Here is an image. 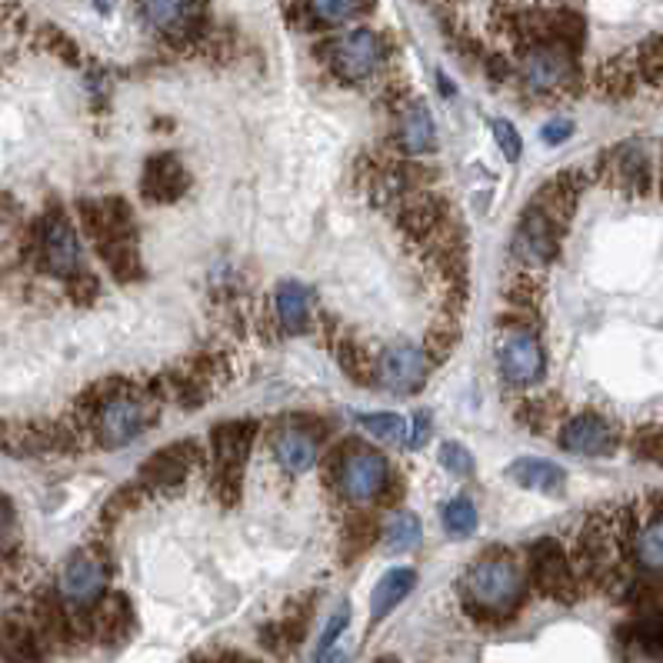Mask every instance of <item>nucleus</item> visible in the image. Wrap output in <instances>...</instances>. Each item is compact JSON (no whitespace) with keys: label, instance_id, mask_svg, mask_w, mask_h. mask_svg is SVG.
Here are the masks:
<instances>
[{"label":"nucleus","instance_id":"obj_24","mask_svg":"<svg viewBox=\"0 0 663 663\" xmlns=\"http://www.w3.org/2000/svg\"><path fill=\"white\" fill-rule=\"evenodd\" d=\"M294 8L310 27H341L370 11V0H294Z\"/></svg>","mask_w":663,"mask_h":663},{"label":"nucleus","instance_id":"obj_35","mask_svg":"<svg viewBox=\"0 0 663 663\" xmlns=\"http://www.w3.org/2000/svg\"><path fill=\"white\" fill-rule=\"evenodd\" d=\"M11 524H14V511H11V501L4 493H0V544L8 540V534H11Z\"/></svg>","mask_w":663,"mask_h":663},{"label":"nucleus","instance_id":"obj_1","mask_svg":"<svg viewBox=\"0 0 663 663\" xmlns=\"http://www.w3.org/2000/svg\"><path fill=\"white\" fill-rule=\"evenodd\" d=\"M464 604L480 614V617H511L524 597H527V576L524 567L504 553V550H493L477 557L467 573H464Z\"/></svg>","mask_w":663,"mask_h":663},{"label":"nucleus","instance_id":"obj_28","mask_svg":"<svg viewBox=\"0 0 663 663\" xmlns=\"http://www.w3.org/2000/svg\"><path fill=\"white\" fill-rule=\"evenodd\" d=\"M630 643L640 647V653H647L650 660H663V610H650L640 620H633L627 627Z\"/></svg>","mask_w":663,"mask_h":663},{"label":"nucleus","instance_id":"obj_30","mask_svg":"<svg viewBox=\"0 0 663 663\" xmlns=\"http://www.w3.org/2000/svg\"><path fill=\"white\" fill-rule=\"evenodd\" d=\"M490 130H493L496 147H501V153H504L511 163H517V160L524 157V137H521V130H517L511 121L493 117V121H490Z\"/></svg>","mask_w":663,"mask_h":663},{"label":"nucleus","instance_id":"obj_36","mask_svg":"<svg viewBox=\"0 0 663 663\" xmlns=\"http://www.w3.org/2000/svg\"><path fill=\"white\" fill-rule=\"evenodd\" d=\"M647 457H656V460H663V431H660L656 444H647Z\"/></svg>","mask_w":663,"mask_h":663},{"label":"nucleus","instance_id":"obj_2","mask_svg":"<svg viewBox=\"0 0 663 663\" xmlns=\"http://www.w3.org/2000/svg\"><path fill=\"white\" fill-rule=\"evenodd\" d=\"M80 220H84L88 237L101 251L104 264L117 281L140 277V254H137V224L127 201H84L80 204Z\"/></svg>","mask_w":663,"mask_h":663},{"label":"nucleus","instance_id":"obj_11","mask_svg":"<svg viewBox=\"0 0 663 663\" xmlns=\"http://www.w3.org/2000/svg\"><path fill=\"white\" fill-rule=\"evenodd\" d=\"M560 230H563V220L553 217L547 207L530 201V207L521 217V224L514 230V240H511L514 258L521 264H527V267L550 264L557 258V251H560Z\"/></svg>","mask_w":663,"mask_h":663},{"label":"nucleus","instance_id":"obj_25","mask_svg":"<svg viewBox=\"0 0 663 663\" xmlns=\"http://www.w3.org/2000/svg\"><path fill=\"white\" fill-rule=\"evenodd\" d=\"M357 424L367 431V437L380 441V444H393V447H410V421L403 413L393 410H377V413H357Z\"/></svg>","mask_w":663,"mask_h":663},{"label":"nucleus","instance_id":"obj_13","mask_svg":"<svg viewBox=\"0 0 663 663\" xmlns=\"http://www.w3.org/2000/svg\"><path fill=\"white\" fill-rule=\"evenodd\" d=\"M557 444L560 450L573 457H610L620 447V434L607 418L587 410V413H573V418L560 424Z\"/></svg>","mask_w":663,"mask_h":663},{"label":"nucleus","instance_id":"obj_19","mask_svg":"<svg viewBox=\"0 0 663 663\" xmlns=\"http://www.w3.org/2000/svg\"><path fill=\"white\" fill-rule=\"evenodd\" d=\"M197 460H201V454H197L194 441H178V444H171V447L157 450V454L144 464L140 483L150 487V490H171V487H178V483L197 467Z\"/></svg>","mask_w":663,"mask_h":663},{"label":"nucleus","instance_id":"obj_14","mask_svg":"<svg viewBox=\"0 0 663 663\" xmlns=\"http://www.w3.org/2000/svg\"><path fill=\"white\" fill-rule=\"evenodd\" d=\"M254 434H258V424H254V421H227V424H217V427L210 431L217 480H220V487H227L230 496L237 493L240 470H243V464H247V454H251Z\"/></svg>","mask_w":663,"mask_h":663},{"label":"nucleus","instance_id":"obj_34","mask_svg":"<svg viewBox=\"0 0 663 663\" xmlns=\"http://www.w3.org/2000/svg\"><path fill=\"white\" fill-rule=\"evenodd\" d=\"M540 137H544V144L557 147V144H563V140L573 137V124L570 121H550V124H544Z\"/></svg>","mask_w":663,"mask_h":663},{"label":"nucleus","instance_id":"obj_32","mask_svg":"<svg viewBox=\"0 0 663 663\" xmlns=\"http://www.w3.org/2000/svg\"><path fill=\"white\" fill-rule=\"evenodd\" d=\"M344 630H347V610H338L334 617L327 620V627H323V637H320V647H317V660L344 640Z\"/></svg>","mask_w":663,"mask_h":663},{"label":"nucleus","instance_id":"obj_22","mask_svg":"<svg viewBox=\"0 0 663 663\" xmlns=\"http://www.w3.org/2000/svg\"><path fill=\"white\" fill-rule=\"evenodd\" d=\"M413 587H418V570H413V567H393V570H387L377 580L374 594H370V620L377 624L387 614H393L410 597Z\"/></svg>","mask_w":663,"mask_h":663},{"label":"nucleus","instance_id":"obj_6","mask_svg":"<svg viewBox=\"0 0 663 663\" xmlns=\"http://www.w3.org/2000/svg\"><path fill=\"white\" fill-rule=\"evenodd\" d=\"M320 60L338 80H344V84H364V80H370L384 70L387 41L370 27H354L347 34L323 41Z\"/></svg>","mask_w":663,"mask_h":663},{"label":"nucleus","instance_id":"obj_23","mask_svg":"<svg viewBox=\"0 0 663 663\" xmlns=\"http://www.w3.org/2000/svg\"><path fill=\"white\" fill-rule=\"evenodd\" d=\"M507 477L521 483L524 490H534L544 496H557L567 483V473L547 457H521L507 467Z\"/></svg>","mask_w":663,"mask_h":663},{"label":"nucleus","instance_id":"obj_17","mask_svg":"<svg viewBox=\"0 0 663 663\" xmlns=\"http://www.w3.org/2000/svg\"><path fill=\"white\" fill-rule=\"evenodd\" d=\"M191 187V174L184 171V163L174 153H153L144 163V178H140V194L150 204H174L187 194Z\"/></svg>","mask_w":663,"mask_h":663},{"label":"nucleus","instance_id":"obj_27","mask_svg":"<svg viewBox=\"0 0 663 663\" xmlns=\"http://www.w3.org/2000/svg\"><path fill=\"white\" fill-rule=\"evenodd\" d=\"M0 656L8 663H41V643L27 627L4 624L0 627Z\"/></svg>","mask_w":663,"mask_h":663},{"label":"nucleus","instance_id":"obj_9","mask_svg":"<svg viewBox=\"0 0 663 663\" xmlns=\"http://www.w3.org/2000/svg\"><path fill=\"white\" fill-rule=\"evenodd\" d=\"M427 374H431V354L410 341L384 347L374 361V380L397 397L418 393L427 384Z\"/></svg>","mask_w":663,"mask_h":663},{"label":"nucleus","instance_id":"obj_38","mask_svg":"<svg viewBox=\"0 0 663 663\" xmlns=\"http://www.w3.org/2000/svg\"><path fill=\"white\" fill-rule=\"evenodd\" d=\"M660 91H663V88H660Z\"/></svg>","mask_w":663,"mask_h":663},{"label":"nucleus","instance_id":"obj_37","mask_svg":"<svg viewBox=\"0 0 663 663\" xmlns=\"http://www.w3.org/2000/svg\"><path fill=\"white\" fill-rule=\"evenodd\" d=\"M94 8H98L101 14H107V11H111V0H94Z\"/></svg>","mask_w":663,"mask_h":663},{"label":"nucleus","instance_id":"obj_29","mask_svg":"<svg viewBox=\"0 0 663 663\" xmlns=\"http://www.w3.org/2000/svg\"><path fill=\"white\" fill-rule=\"evenodd\" d=\"M441 524H444V530H447L450 537H457V540L470 537V534L477 530V507H473L470 496H454L450 504H444Z\"/></svg>","mask_w":663,"mask_h":663},{"label":"nucleus","instance_id":"obj_4","mask_svg":"<svg viewBox=\"0 0 663 663\" xmlns=\"http://www.w3.org/2000/svg\"><path fill=\"white\" fill-rule=\"evenodd\" d=\"M330 480H334L338 493L347 504H374L377 496H384L390 490L393 470L387 464V457L377 447H367L361 441H351L344 447H338L334 460H330Z\"/></svg>","mask_w":663,"mask_h":663},{"label":"nucleus","instance_id":"obj_21","mask_svg":"<svg viewBox=\"0 0 663 663\" xmlns=\"http://www.w3.org/2000/svg\"><path fill=\"white\" fill-rule=\"evenodd\" d=\"M277 320L284 327V334H304L313 317V294L300 281H281L274 294Z\"/></svg>","mask_w":663,"mask_h":663},{"label":"nucleus","instance_id":"obj_26","mask_svg":"<svg viewBox=\"0 0 663 663\" xmlns=\"http://www.w3.org/2000/svg\"><path fill=\"white\" fill-rule=\"evenodd\" d=\"M421 540H424L421 517L410 514V511H397L384 527V547L390 553H410V550L421 547Z\"/></svg>","mask_w":663,"mask_h":663},{"label":"nucleus","instance_id":"obj_10","mask_svg":"<svg viewBox=\"0 0 663 663\" xmlns=\"http://www.w3.org/2000/svg\"><path fill=\"white\" fill-rule=\"evenodd\" d=\"M37 251H41V264H44L47 274H54L60 281H73V284L84 277V254H80L77 230L60 210L44 217L41 237H37Z\"/></svg>","mask_w":663,"mask_h":663},{"label":"nucleus","instance_id":"obj_33","mask_svg":"<svg viewBox=\"0 0 663 663\" xmlns=\"http://www.w3.org/2000/svg\"><path fill=\"white\" fill-rule=\"evenodd\" d=\"M431 431H434V413L431 410H418L410 418V447L418 450V447H424L427 444V437H431Z\"/></svg>","mask_w":663,"mask_h":663},{"label":"nucleus","instance_id":"obj_18","mask_svg":"<svg viewBox=\"0 0 663 663\" xmlns=\"http://www.w3.org/2000/svg\"><path fill=\"white\" fill-rule=\"evenodd\" d=\"M271 450L274 460L281 464V470L287 473H307L317 464L320 454V441L307 424L297 421H284L271 431Z\"/></svg>","mask_w":663,"mask_h":663},{"label":"nucleus","instance_id":"obj_12","mask_svg":"<svg viewBox=\"0 0 663 663\" xmlns=\"http://www.w3.org/2000/svg\"><path fill=\"white\" fill-rule=\"evenodd\" d=\"M107 591V563L88 550H77L57 576V594L67 607L84 610L94 607Z\"/></svg>","mask_w":663,"mask_h":663},{"label":"nucleus","instance_id":"obj_16","mask_svg":"<svg viewBox=\"0 0 663 663\" xmlns=\"http://www.w3.org/2000/svg\"><path fill=\"white\" fill-rule=\"evenodd\" d=\"M601 174L610 178L614 187L620 191H647L653 184V160H650V150L637 140L630 144H617L610 147L604 157H601Z\"/></svg>","mask_w":663,"mask_h":663},{"label":"nucleus","instance_id":"obj_31","mask_svg":"<svg viewBox=\"0 0 663 663\" xmlns=\"http://www.w3.org/2000/svg\"><path fill=\"white\" fill-rule=\"evenodd\" d=\"M437 460H441V467H444L447 473H454V477H470V473H473V454H470L464 444H457V441H447V444L441 447Z\"/></svg>","mask_w":663,"mask_h":663},{"label":"nucleus","instance_id":"obj_8","mask_svg":"<svg viewBox=\"0 0 663 663\" xmlns=\"http://www.w3.org/2000/svg\"><path fill=\"white\" fill-rule=\"evenodd\" d=\"M144 24L171 44H191L204 37V0H137Z\"/></svg>","mask_w":663,"mask_h":663},{"label":"nucleus","instance_id":"obj_3","mask_svg":"<svg viewBox=\"0 0 663 663\" xmlns=\"http://www.w3.org/2000/svg\"><path fill=\"white\" fill-rule=\"evenodd\" d=\"M517 77H521V88L530 98H544V101L563 98L576 88V77H580L576 50L560 41H550V37L524 41L521 60H517Z\"/></svg>","mask_w":663,"mask_h":663},{"label":"nucleus","instance_id":"obj_15","mask_svg":"<svg viewBox=\"0 0 663 663\" xmlns=\"http://www.w3.org/2000/svg\"><path fill=\"white\" fill-rule=\"evenodd\" d=\"M530 573H534V584L544 597L553 601H573L576 597V576L570 570V560L563 553V547L557 540H540L530 550Z\"/></svg>","mask_w":663,"mask_h":663},{"label":"nucleus","instance_id":"obj_7","mask_svg":"<svg viewBox=\"0 0 663 663\" xmlns=\"http://www.w3.org/2000/svg\"><path fill=\"white\" fill-rule=\"evenodd\" d=\"M493 357H496L501 380L514 390H530V387L544 384V377H547L544 344L524 323H507V327L496 330Z\"/></svg>","mask_w":663,"mask_h":663},{"label":"nucleus","instance_id":"obj_20","mask_svg":"<svg viewBox=\"0 0 663 663\" xmlns=\"http://www.w3.org/2000/svg\"><path fill=\"white\" fill-rule=\"evenodd\" d=\"M397 147L403 153H431L437 147V124L421 101L400 107L397 117Z\"/></svg>","mask_w":663,"mask_h":663},{"label":"nucleus","instance_id":"obj_5","mask_svg":"<svg viewBox=\"0 0 663 663\" xmlns=\"http://www.w3.org/2000/svg\"><path fill=\"white\" fill-rule=\"evenodd\" d=\"M153 427V407L144 393L130 390H111L104 393L91 410V431L94 441L107 450H121L144 437Z\"/></svg>","mask_w":663,"mask_h":663}]
</instances>
